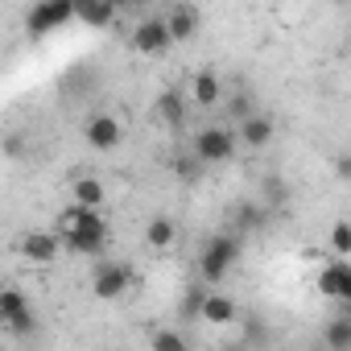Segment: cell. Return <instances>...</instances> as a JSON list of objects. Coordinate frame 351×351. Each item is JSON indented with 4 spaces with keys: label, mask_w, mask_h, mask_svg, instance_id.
Listing matches in <instances>:
<instances>
[{
    "label": "cell",
    "mask_w": 351,
    "mask_h": 351,
    "mask_svg": "<svg viewBox=\"0 0 351 351\" xmlns=\"http://www.w3.org/2000/svg\"><path fill=\"white\" fill-rule=\"evenodd\" d=\"M54 236L66 252L75 256H99L104 244H108V219L99 211H83V207H66L58 219H54Z\"/></svg>",
    "instance_id": "obj_1"
},
{
    "label": "cell",
    "mask_w": 351,
    "mask_h": 351,
    "mask_svg": "<svg viewBox=\"0 0 351 351\" xmlns=\"http://www.w3.org/2000/svg\"><path fill=\"white\" fill-rule=\"evenodd\" d=\"M240 252H244V244H240L236 232H215V236L203 244V252H199V277H203L207 285L228 281L232 269L240 265Z\"/></svg>",
    "instance_id": "obj_2"
},
{
    "label": "cell",
    "mask_w": 351,
    "mask_h": 351,
    "mask_svg": "<svg viewBox=\"0 0 351 351\" xmlns=\"http://www.w3.org/2000/svg\"><path fill=\"white\" fill-rule=\"evenodd\" d=\"M236 132L223 128V124H207L195 132V161L199 165H228L236 157Z\"/></svg>",
    "instance_id": "obj_3"
},
{
    "label": "cell",
    "mask_w": 351,
    "mask_h": 351,
    "mask_svg": "<svg viewBox=\"0 0 351 351\" xmlns=\"http://www.w3.org/2000/svg\"><path fill=\"white\" fill-rule=\"evenodd\" d=\"M71 21H75L71 0H38V5H29V13H25V34L29 38H46V34H58Z\"/></svg>",
    "instance_id": "obj_4"
},
{
    "label": "cell",
    "mask_w": 351,
    "mask_h": 351,
    "mask_svg": "<svg viewBox=\"0 0 351 351\" xmlns=\"http://www.w3.org/2000/svg\"><path fill=\"white\" fill-rule=\"evenodd\" d=\"M0 326H9V330L21 335V339H29V335L38 330V314H34L29 298H25L21 289H13V285L0 289Z\"/></svg>",
    "instance_id": "obj_5"
},
{
    "label": "cell",
    "mask_w": 351,
    "mask_h": 351,
    "mask_svg": "<svg viewBox=\"0 0 351 351\" xmlns=\"http://www.w3.org/2000/svg\"><path fill=\"white\" fill-rule=\"evenodd\" d=\"M132 289V265L128 261H99L91 273V293L99 302H116Z\"/></svg>",
    "instance_id": "obj_6"
},
{
    "label": "cell",
    "mask_w": 351,
    "mask_h": 351,
    "mask_svg": "<svg viewBox=\"0 0 351 351\" xmlns=\"http://www.w3.org/2000/svg\"><path fill=\"white\" fill-rule=\"evenodd\" d=\"M83 141H87L95 153H112V149H120V141H124V124H120L112 112H95V116L83 120Z\"/></svg>",
    "instance_id": "obj_7"
},
{
    "label": "cell",
    "mask_w": 351,
    "mask_h": 351,
    "mask_svg": "<svg viewBox=\"0 0 351 351\" xmlns=\"http://www.w3.org/2000/svg\"><path fill=\"white\" fill-rule=\"evenodd\" d=\"M169 46H173V42H169L165 21H161L157 13L136 21V29H132V50H136V54H145V58H161Z\"/></svg>",
    "instance_id": "obj_8"
},
{
    "label": "cell",
    "mask_w": 351,
    "mask_h": 351,
    "mask_svg": "<svg viewBox=\"0 0 351 351\" xmlns=\"http://www.w3.org/2000/svg\"><path fill=\"white\" fill-rule=\"evenodd\" d=\"M17 252H21V261H29V265H54L58 252H62V244H58L54 232H46V228H29V232L17 240Z\"/></svg>",
    "instance_id": "obj_9"
},
{
    "label": "cell",
    "mask_w": 351,
    "mask_h": 351,
    "mask_svg": "<svg viewBox=\"0 0 351 351\" xmlns=\"http://www.w3.org/2000/svg\"><path fill=\"white\" fill-rule=\"evenodd\" d=\"M161 21H165L169 42H191L203 25V13H199V5H173V9L161 13Z\"/></svg>",
    "instance_id": "obj_10"
},
{
    "label": "cell",
    "mask_w": 351,
    "mask_h": 351,
    "mask_svg": "<svg viewBox=\"0 0 351 351\" xmlns=\"http://www.w3.org/2000/svg\"><path fill=\"white\" fill-rule=\"evenodd\" d=\"M153 112H157V120H161L165 128H186V112H191V104H186V91H178V87H165V91L153 99Z\"/></svg>",
    "instance_id": "obj_11"
},
{
    "label": "cell",
    "mask_w": 351,
    "mask_h": 351,
    "mask_svg": "<svg viewBox=\"0 0 351 351\" xmlns=\"http://www.w3.org/2000/svg\"><path fill=\"white\" fill-rule=\"evenodd\" d=\"M318 293L322 298H335V302H347L351 298V265L347 261H330L318 273Z\"/></svg>",
    "instance_id": "obj_12"
},
{
    "label": "cell",
    "mask_w": 351,
    "mask_h": 351,
    "mask_svg": "<svg viewBox=\"0 0 351 351\" xmlns=\"http://www.w3.org/2000/svg\"><path fill=\"white\" fill-rule=\"evenodd\" d=\"M273 132H277V124H273L265 112H252V116H244V120H240V128H236V145L265 149V145L273 141Z\"/></svg>",
    "instance_id": "obj_13"
},
{
    "label": "cell",
    "mask_w": 351,
    "mask_h": 351,
    "mask_svg": "<svg viewBox=\"0 0 351 351\" xmlns=\"http://www.w3.org/2000/svg\"><path fill=\"white\" fill-rule=\"evenodd\" d=\"M236 314H240L236 302L223 293H203V302H199V318L211 326H228V322H236Z\"/></svg>",
    "instance_id": "obj_14"
},
{
    "label": "cell",
    "mask_w": 351,
    "mask_h": 351,
    "mask_svg": "<svg viewBox=\"0 0 351 351\" xmlns=\"http://www.w3.org/2000/svg\"><path fill=\"white\" fill-rule=\"evenodd\" d=\"M191 99H195L199 108H215V104L223 99V83H219V75H215V71H199L195 83H191Z\"/></svg>",
    "instance_id": "obj_15"
},
{
    "label": "cell",
    "mask_w": 351,
    "mask_h": 351,
    "mask_svg": "<svg viewBox=\"0 0 351 351\" xmlns=\"http://www.w3.org/2000/svg\"><path fill=\"white\" fill-rule=\"evenodd\" d=\"M71 195H75V207H83V211H99L104 199H108V191H104L99 178H79Z\"/></svg>",
    "instance_id": "obj_16"
},
{
    "label": "cell",
    "mask_w": 351,
    "mask_h": 351,
    "mask_svg": "<svg viewBox=\"0 0 351 351\" xmlns=\"http://www.w3.org/2000/svg\"><path fill=\"white\" fill-rule=\"evenodd\" d=\"M173 240H178V223H173V219L153 215V219L145 223V244H149V248H169Z\"/></svg>",
    "instance_id": "obj_17"
},
{
    "label": "cell",
    "mask_w": 351,
    "mask_h": 351,
    "mask_svg": "<svg viewBox=\"0 0 351 351\" xmlns=\"http://www.w3.org/2000/svg\"><path fill=\"white\" fill-rule=\"evenodd\" d=\"M116 17H120L116 5H75V21H83V25H91V29H104V25H112Z\"/></svg>",
    "instance_id": "obj_18"
},
{
    "label": "cell",
    "mask_w": 351,
    "mask_h": 351,
    "mask_svg": "<svg viewBox=\"0 0 351 351\" xmlns=\"http://www.w3.org/2000/svg\"><path fill=\"white\" fill-rule=\"evenodd\" d=\"M322 339H326V347H330V351H351V318H347V314L330 318Z\"/></svg>",
    "instance_id": "obj_19"
},
{
    "label": "cell",
    "mask_w": 351,
    "mask_h": 351,
    "mask_svg": "<svg viewBox=\"0 0 351 351\" xmlns=\"http://www.w3.org/2000/svg\"><path fill=\"white\" fill-rule=\"evenodd\" d=\"M149 347H153V351H191V343H186L178 330H165V326L149 335Z\"/></svg>",
    "instance_id": "obj_20"
},
{
    "label": "cell",
    "mask_w": 351,
    "mask_h": 351,
    "mask_svg": "<svg viewBox=\"0 0 351 351\" xmlns=\"http://www.w3.org/2000/svg\"><path fill=\"white\" fill-rule=\"evenodd\" d=\"M261 228H265V211L256 203H244L236 211V232H261Z\"/></svg>",
    "instance_id": "obj_21"
},
{
    "label": "cell",
    "mask_w": 351,
    "mask_h": 351,
    "mask_svg": "<svg viewBox=\"0 0 351 351\" xmlns=\"http://www.w3.org/2000/svg\"><path fill=\"white\" fill-rule=\"evenodd\" d=\"M330 244H335V256H339V261L351 256V223H347V219H339V223L330 228Z\"/></svg>",
    "instance_id": "obj_22"
},
{
    "label": "cell",
    "mask_w": 351,
    "mask_h": 351,
    "mask_svg": "<svg viewBox=\"0 0 351 351\" xmlns=\"http://www.w3.org/2000/svg\"><path fill=\"white\" fill-rule=\"evenodd\" d=\"M285 195H289V186L281 178H269L265 182V203H285Z\"/></svg>",
    "instance_id": "obj_23"
},
{
    "label": "cell",
    "mask_w": 351,
    "mask_h": 351,
    "mask_svg": "<svg viewBox=\"0 0 351 351\" xmlns=\"http://www.w3.org/2000/svg\"><path fill=\"white\" fill-rule=\"evenodd\" d=\"M199 302H203V289H191L182 302V314H199Z\"/></svg>",
    "instance_id": "obj_24"
},
{
    "label": "cell",
    "mask_w": 351,
    "mask_h": 351,
    "mask_svg": "<svg viewBox=\"0 0 351 351\" xmlns=\"http://www.w3.org/2000/svg\"><path fill=\"white\" fill-rule=\"evenodd\" d=\"M173 165H178V173H182V178H195V173H199V161H195V157H191V161L182 157V161H173Z\"/></svg>",
    "instance_id": "obj_25"
},
{
    "label": "cell",
    "mask_w": 351,
    "mask_h": 351,
    "mask_svg": "<svg viewBox=\"0 0 351 351\" xmlns=\"http://www.w3.org/2000/svg\"><path fill=\"white\" fill-rule=\"evenodd\" d=\"M228 351H248V347H228Z\"/></svg>",
    "instance_id": "obj_26"
}]
</instances>
